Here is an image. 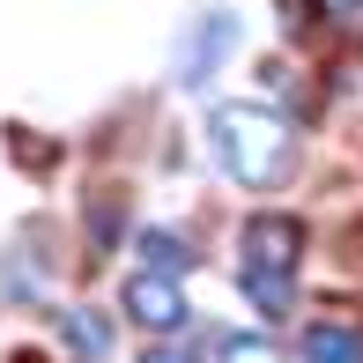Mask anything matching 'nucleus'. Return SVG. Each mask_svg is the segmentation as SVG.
I'll use <instances>...</instances> for the list:
<instances>
[{
    "mask_svg": "<svg viewBox=\"0 0 363 363\" xmlns=\"http://www.w3.org/2000/svg\"><path fill=\"white\" fill-rule=\"evenodd\" d=\"M208 134H216V156L223 171L238 178V186H282L296 171V134L282 119H274L267 104H216V119H208Z\"/></svg>",
    "mask_w": 363,
    "mask_h": 363,
    "instance_id": "obj_1",
    "label": "nucleus"
},
{
    "mask_svg": "<svg viewBox=\"0 0 363 363\" xmlns=\"http://www.w3.org/2000/svg\"><path fill=\"white\" fill-rule=\"evenodd\" d=\"M126 319H134L141 334H178V326H186V289H178V274L141 267L134 282H126Z\"/></svg>",
    "mask_w": 363,
    "mask_h": 363,
    "instance_id": "obj_2",
    "label": "nucleus"
},
{
    "mask_svg": "<svg viewBox=\"0 0 363 363\" xmlns=\"http://www.w3.org/2000/svg\"><path fill=\"white\" fill-rule=\"evenodd\" d=\"M296 259H304V223L296 216H252L245 223V267L296 274Z\"/></svg>",
    "mask_w": 363,
    "mask_h": 363,
    "instance_id": "obj_3",
    "label": "nucleus"
},
{
    "mask_svg": "<svg viewBox=\"0 0 363 363\" xmlns=\"http://www.w3.org/2000/svg\"><path fill=\"white\" fill-rule=\"evenodd\" d=\"M304 363H363V334H349L334 319L304 326Z\"/></svg>",
    "mask_w": 363,
    "mask_h": 363,
    "instance_id": "obj_4",
    "label": "nucleus"
},
{
    "mask_svg": "<svg viewBox=\"0 0 363 363\" xmlns=\"http://www.w3.org/2000/svg\"><path fill=\"white\" fill-rule=\"evenodd\" d=\"M230 38H238V23H230V15H208V38H193V52H186V82H208V74H216V60H223Z\"/></svg>",
    "mask_w": 363,
    "mask_h": 363,
    "instance_id": "obj_5",
    "label": "nucleus"
},
{
    "mask_svg": "<svg viewBox=\"0 0 363 363\" xmlns=\"http://www.w3.org/2000/svg\"><path fill=\"white\" fill-rule=\"evenodd\" d=\"M134 245H141V267H156V274H178V267L193 259V245L178 238V230H141Z\"/></svg>",
    "mask_w": 363,
    "mask_h": 363,
    "instance_id": "obj_6",
    "label": "nucleus"
},
{
    "mask_svg": "<svg viewBox=\"0 0 363 363\" xmlns=\"http://www.w3.org/2000/svg\"><path fill=\"white\" fill-rule=\"evenodd\" d=\"M245 296H252L267 319H289V274H267V267H245Z\"/></svg>",
    "mask_w": 363,
    "mask_h": 363,
    "instance_id": "obj_7",
    "label": "nucleus"
},
{
    "mask_svg": "<svg viewBox=\"0 0 363 363\" xmlns=\"http://www.w3.org/2000/svg\"><path fill=\"white\" fill-rule=\"evenodd\" d=\"M60 334H67V349H82V356H104V319H89V311H60Z\"/></svg>",
    "mask_w": 363,
    "mask_h": 363,
    "instance_id": "obj_8",
    "label": "nucleus"
},
{
    "mask_svg": "<svg viewBox=\"0 0 363 363\" xmlns=\"http://www.w3.org/2000/svg\"><path fill=\"white\" fill-rule=\"evenodd\" d=\"M223 363H282V356H274L259 334H230V341H223Z\"/></svg>",
    "mask_w": 363,
    "mask_h": 363,
    "instance_id": "obj_9",
    "label": "nucleus"
},
{
    "mask_svg": "<svg viewBox=\"0 0 363 363\" xmlns=\"http://www.w3.org/2000/svg\"><path fill=\"white\" fill-rule=\"evenodd\" d=\"M141 363H193V356H186V349H148Z\"/></svg>",
    "mask_w": 363,
    "mask_h": 363,
    "instance_id": "obj_10",
    "label": "nucleus"
},
{
    "mask_svg": "<svg viewBox=\"0 0 363 363\" xmlns=\"http://www.w3.org/2000/svg\"><path fill=\"white\" fill-rule=\"evenodd\" d=\"M15 363H38V356H15Z\"/></svg>",
    "mask_w": 363,
    "mask_h": 363,
    "instance_id": "obj_11",
    "label": "nucleus"
}]
</instances>
